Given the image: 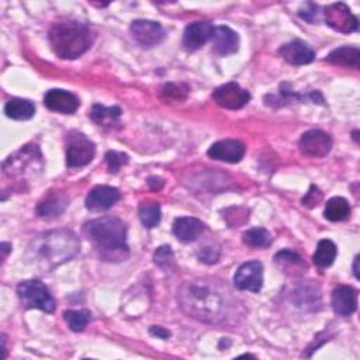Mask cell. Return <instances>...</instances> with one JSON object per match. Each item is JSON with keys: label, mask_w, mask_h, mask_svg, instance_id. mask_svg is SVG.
<instances>
[{"label": "cell", "mask_w": 360, "mask_h": 360, "mask_svg": "<svg viewBox=\"0 0 360 360\" xmlns=\"http://www.w3.org/2000/svg\"><path fill=\"white\" fill-rule=\"evenodd\" d=\"M337 254H338L337 245L329 239H322L318 242V246L315 249L313 261H314L315 266L324 269V267H328L334 263Z\"/></svg>", "instance_id": "cb8c5ba5"}, {"label": "cell", "mask_w": 360, "mask_h": 360, "mask_svg": "<svg viewBox=\"0 0 360 360\" xmlns=\"http://www.w3.org/2000/svg\"><path fill=\"white\" fill-rule=\"evenodd\" d=\"M0 246H2V248H0V249H2V258L5 259V258H6V255H8V252H9V251H12V245H10V243H6V242H3V243L0 245Z\"/></svg>", "instance_id": "74e56055"}, {"label": "cell", "mask_w": 360, "mask_h": 360, "mask_svg": "<svg viewBox=\"0 0 360 360\" xmlns=\"http://www.w3.org/2000/svg\"><path fill=\"white\" fill-rule=\"evenodd\" d=\"M64 318L73 332H82L91 321V313L86 310H68L64 313Z\"/></svg>", "instance_id": "83f0119b"}, {"label": "cell", "mask_w": 360, "mask_h": 360, "mask_svg": "<svg viewBox=\"0 0 360 360\" xmlns=\"http://www.w3.org/2000/svg\"><path fill=\"white\" fill-rule=\"evenodd\" d=\"M326 61L332 65L337 67H345V68H353L359 69L360 67V51L356 47H341L332 51Z\"/></svg>", "instance_id": "ffe728a7"}, {"label": "cell", "mask_w": 360, "mask_h": 360, "mask_svg": "<svg viewBox=\"0 0 360 360\" xmlns=\"http://www.w3.org/2000/svg\"><path fill=\"white\" fill-rule=\"evenodd\" d=\"M189 95V88L183 83H168V85H165L162 89V99L165 101H178L182 103L187 99Z\"/></svg>", "instance_id": "f1b7e54d"}, {"label": "cell", "mask_w": 360, "mask_h": 360, "mask_svg": "<svg viewBox=\"0 0 360 360\" xmlns=\"http://www.w3.org/2000/svg\"><path fill=\"white\" fill-rule=\"evenodd\" d=\"M332 309L339 317H349L357 309V293L350 286H339L332 291Z\"/></svg>", "instance_id": "e0dca14e"}, {"label": "cell", "mask_w": 360, "mask_h": 360, "mask_svg": "<svg viewBox=\"0 0 360 360\" xmlns=\"http://www.w3.org/2000/svg\"><path fill=\"white\" fill-rule=\"evenodd\" d=\"M324 217L332 223H338V221H345L350 217V206L346 199L344 197H332L326 202Z\"/></svg>", "instance_id": "7402d4cb"}, {"label": "cell", "mask_w": 360, "mask_h": 360, "mask_svg": "<svg viewBox=\"0 0 360 360\" xmlns=\"http://www.w3.org/2000/svg\"><path fill=\"white\" fill-rule=\"evenodd\" d=\"M215 27L210 21H195L186 27L182 45L186 51L193 52L206 45L214 34Z\"/></svg>", "instance_id": "7c38bea8"}, {"label": "cell", "mask_w": 360, "mask_h": 360, "mask_svg": "<svg viewBox=\"0 0 360 360\" xmlns=\"http://www.w3.org/2000/svg\"><path fill=\"white\" fill-rule=\"evenodd\" d=\"M180 302L190 317L211 322L221 317V309L224 304L217 293L199 285H186L180 293Z\"/></svg>", "instance_id": "3957f363"}, {"label": "cell", "mask_w": 360, "mask_h": 360, "mask_svg": "<svg viewBox=\"0 0 360 360\" xmlns=\"http://www.w3.org/2000/svg\"><path fill=\"white\" fill-rule=\"evenodd\" d=\"M120 116H121L120 107H104L101 104H95L91 112V117L100 125L107 121H116Z\"/></svg>", "instance_id": "4316f807"}, {"label": "cell", "mask_w": 360, "mask_h": 360, "mask_svg": "<svg viewBox=\"0 0 360 360\" xmlns=\"http://www.w3.org/2000/svg\"><path fill=\"white\" fill-rule=\"evenodd\" d=\"M274 262L278 265H291V266H301L302 262H301V258L298 254L293 252V251H289V249H285V251H280L279 254H276L274 256Z\"/></svg>", "instance_id": "1f68e13d"}, {"label": "cell", "mask_w": 360, "mask_h": 360, "mask_svg": "<svg viewBox=\"0 0 360 360\" xmlns=\"http://www.w3.org/2000/svg\"><path fill=\"white\" fill-rule=\"evenodd\" d=\"M332 145H334V141H332L331 135L321 130H310L304 132L298 141L301 154L309 158L326 156L331 152Z\"/></svg>", "instance_id": "ba28073f"}, {"label": "cell", "mask_w": 360, "mask_h": 360, "mask_svg": "<svg viewBox=\"0 0 360 360\" xmlns=\"http://www.w3.org/2000/svg\"><path fill=\"white\" fill-rule=\"evenodd\" d=\"M207 154L215 160L238 163L245 155V145L237 140H223L213 144Z\"/></svg>", "instance_id": "2e32d148"}, {"label": "cell", "mask_w": 360, "mask_h": 360, "mask_svg": "<svg viewBox=\"0 0 360 360\" xmlns=\"http://www.w3.org/2000/svg\"><path fill=\"white\" fill-rule=\"evenodd\" d=\"M95 40L91 27L79 21H62L52 25L49 44L61 60H76L88 52Z\"/></svg>", "instance_id": "7a4b0ae2"}, {"label": "cell", "mask_w": 360, "mask_h": 360, "mask_svg": "<svg viewBox=\"0 0 360 360\" xmlns=\"http://www.w3.org/2000/svg\"><path fill=\"white\" fill-rule=\"evenodd\" d=\"M154 262L162 270L172 269L175 266V255H173V251L171 249V246H168V245L159 246L155 251Z\"/></svg>", "instance_id": "f546056e"}, {"label": "cell", "mask_w": 360, "mask_h": 360, "mask_svg": "<svg viewBox=\"0 0 360 360\" xmlns=\"http://www.w3.org/2000/svg\"><path fill=\"white\" fill-rule=\"evenodd\" d=\"M17 296L25 309H36L44 313H53L57 301L40 280H25L17 286Z\"/></svg>", "instance_id": "5b68a950"}, {"label": "cell", "mask_w": 360, "mask_h": 360, "mask_svg": "<svg viewBox=\"0 0 360 360\" xmlns=\"http://www.w3.org/2000/svg\"><path fill=\"white\" fill-rule=\"evenodd\" d=\"M44 104L55 113L73 115L80 106V100L71 92L62 89H51L44 96Z\"/></svg>", "instance_id": "5bb4252c"}, {"label": "cell", "mask_w": 360, "mask_h": 360, "mask_svg": "<svg viewBox=\"0 0 360 360\" xmlns=\"http://www.w3.org/2000/svg\"><path fill=\"white\" fill-rule=\"evenodd\" d=\"M218 256H219L218 251H215V249L211 246H206L199 251V259L204 263H208V265L215 263L218 261Z\"/></svg>", "instance_id": "836d02e7"}, {"label": "cell", "mask_w": 360, "mask_h": 360, "mask_svg": "<svg viewBox=\"0 0 360 360\" xmlns=\"http://www.w3.org/2000/svg\"><path fill=\"white\" fill-rule=\"evenodd\" d=\"M324 19L332 30L342 34L355 33L359 29L357 17L352 13L349 6L341 2L326 6L324 10Z\"/></svg>", "instance_id": "52a82bcc"}, {"label": "cell", "mask_w": 360, "mask_h": 360, "mask_svg": "<svg viewBox=\"0 0 360 360\" xmlns=\"http://www.w3.org/2000/svg\"><path fill=\"white\" fill-rule=\"evenodd\" d=\"M321 200H322V193H321V190H320L317 186L313 184V186L310 187L309 193H307V196L302 199V204L306 206V207H309V208H313V207L318 206Z\"/></svg>", "instance_id": "d6a6232c"}, {"label": "cell", "mask_w": 360, "mask_h": 360, "mask_svg": "<svg viewBox=\"0 0 360 360\" xmlns=\"http://www.w3.org/2000/svg\"><path fill=\"white\" fill-rule=\"evenodd\" d=\"M279 53L286 62L296 67L311 64L315 60L314 49L307 43L301 40H294L287 44H283L279 48Z\"/></svg>", "instance_id": "4fadbf2b"}, {"label": "cell", "mask_w": 360, "mask_h": 360, "mask_svg": "<svg viewBox=\"0 0 360 360\" xmlns=\"http://www.w3.org/2000/svg\"><path fill=\"white\" fill-rule=\"evenodd\" d=\"M77 249L79 242L75 234L71 231H52L43 235L36 246V252L45 265L55 266L69 261Z\"/></svg>", "instance_id": "277c9868"}, {"label": "cell", "mask_w": 360, "mask_h": 360, "mask_svg": "<svg viewBox=\"0 0 360 360\" xmlns=\"http://www.w3.org/2000/svg\"><path fill=\"white\" fill-rule=\"evenodd\" d=\"M149 331H151L152 335H155V337H158V338H162V339H168V338L171 337V332L166 331V329L162 328V326H152Z\"/></svg>", "instance_id": "d590c367"}, {"label": "cell", "mask_w": 360, "mask_h": 360, "mask_svg": "<svg viewBox=\"0 0 360 360\" xmlns=\"http://www.w3.org/2000/svg\"><path fill=\"white\" fill-rule=\"evenodd\" d=\"M213 99L219 107H224L228 110H239L251 100V93L241 88L238 83L230 82L217 88L213 92Z\"/></svg>", "instance_id": "8fae6325"}, {"label": "cell", "mask_w": 360, "mask_h": 360, "mask_svg": "<svg viewBox=\"0 0 360 360\" xmlns=\"http://www.w3.org/2000/svg\"><path fill=\"white\" fill-rule=\"evenodd\" d=\"M243 243L251 246V248H266L270 245L272 242V237L270 232L265 228H252V230H248L243 237Z\"/></svg>", "instance_id": "484cf974"}, {"label": "cell", "mask_w": 360, "mask_h": 360, "mask_svg": "<svg viewBox=\"0 0 360 360\" xmlns=\"http://www.w3.org/2000/svg\"><path fill=\"white\" fill-rule=\"evenodd\" d=\"M120 191L112 186H96L89 191L86 207L91 211H106L120 200Z\"/></svg>", "instance_id": "9a60e30c"}, {"label": "cell", "mask_w": 360, "mask_h": 360, "mask_svg": "<svg viewBox=\"0 0 360 360\" xmlns=\"http://www.w3.org/2000/svg\"><path fill=\"white\" fill-rule=\"evenodd\" d=\"M5 113L12 120L25 121L34 117L36 115V106L33 101L27 99L13 97L5 106Z\"/></svg>", "instance_id": "44dd1931"}, {"label": "cell", "mask_w": 360, "mask_h": 360, "mask_svg": "<svg viewBox=\"0 0 360 360\" xmlns=\"http://www.w3.org/2000/svg\"><path fill=\"white\" fill-rule=\"evenodd\" d=\"M138 215L145 228H155L160 223V206L156 202H143L138 207Z\"/></svg>", "instance_id": "d4e9b609"}, {"label": "cell", "mask_w": 360, "mask_h": 360, "mask_svg": "<svg viewBox=\"0 0 360 360\" xmlns=\"http://www.w3.org/2000/svg\"><path fill=\"white\" fill-rule=\"evenodd\" d=\"M357 263H359V256L355 258V265H353V272H355V276L356 279H359V270H357Z\"/></svg>", "instance_id": "f35d334b"}, {"label": "cell", "mask_w": 360, "mask_h": 360, "mask_svg": "<svg viewBox=\"0 0 360 360\" xmlns=\"http://www.w3.org/2000/svg\"><path fill=\"white\" fill-rule=\"evenodd\" d=\"M204 231V224L193 217H180L173 223V234L182 242L196 241Z\"/></svg>", "instance_id": "d6986e66"}, {"label": "cell", "mask_w": 360, "mask_h": 360, "mask_svg": "<svg viewBox=\"0 0 360 360\" xmlns=\"http://www.w3.org/2000/svg\"><path fill=\"white\" fill-rule=\"evenodd\" d=\"M213 49L221 57H228L238 51L239 37L238 34L227 25H218L214 29L213 34Z\"/></svg>", "instance_id": "ac0fdd59"}, {"label": "cell", "mask_w": 360, "mask_h": 360, "mask_svg": "<svg viewBox=\"0 0 360 360\" xmlns=\"http://www.w3.org/2000/svg\"><path fill=\"white\" fill-rule=\"evenodd\" d=\"M130 30L134 40L144 48H152L159 45L166 36L160 23L144 19L132 21Z\"/></svg>", "instance_id": "30bf717a"}, {"label": "cell", "mask_w": 360, "mask_h": 360, "mask_svg": "<svg viewBox=\"0 0 360 360\" xmlns=\"http://www.w3.org/2000/svg\"><path fill=\"white\" fill-rule=\"evenodd\" d=\"M106 162L108 166V172L110 173H117L121 166L128 162V156L125 154L110 151L106 154Z\"/></svg>", "instance_id": "4dcf8cb0"}, {"label": "cell", "mask_w": 360, "mask_h": 360, "mask_svg": "<svg viewBox=\"0 0 360 360\" xmlns=\"http://www.w3.org/2000/svg\"><path fill=\"white\" fill-rule=\"evenodd\" d=\"M148 183H149L151 189H154V190H158V189H160V187H162V184H163L162 179H159V178H151V179L148 180Z\"/></svg>", "instance_id": "8d00e7d4"}, {"label": "cell", "mask_w": 360, "mask_h": 360, "mask_svg": "<svg viewBox=\"0 0 360 360\" xmlns=\"http://www.w3.org/2000/svg\"><path fill=\"white\" fill-rule=\"evenodd\" d=\"M307 8L310 10H307L306 8L300 10V17L307 20L310 23H315L317 21V10H318V6L317 5H313V3H307Z\"/></svg>", "instance_id": "e575fe53"}, {"label": "cell", "mask_w": 360, "mask_h": 360, "mask_svg": "<svg viewBox=\"0 0 360 360\" xmlns=\"http://www.w3.org/2000/svg\"><path fill=\"white\" fill-rule=\"evenodd\" d=\"M234 285L241 291L259 293L263 286V265L259 261L243 263L234 276Z\"/></svg>", "instance_id": "9c48e42d"}, {"label": "cell", "mask_w": 360, "mask_h": 360, "mask_svg": "<svg viewBox=\"0 0 360 360\" xmlns=\"http://www.w3.org/2000/svg\"><path fill=\"white\" fill-rule=\"evenodd\" d=\"M67 206L68 200L62 195H48L44 200L40 202L37 207V214L43 218L57 217L61 213H64Z\"/></svg>", "instance_id": "603a6c76"}, {"label": "cell", "mask_w": 360, "mask_h": 360, "mask_svg": "<svg viewBox=\"0 0 360 360\" xmlns=\"http://www.w3.org/2000/svg\"><path fill=\"white\" fill-rule=\"evenodd\" d=\"M96 155V145L79 131H71L67 136V166L82 168L89 165Z\"/></svg>", "instance_id": "8992f818"}, {"label": "cell", "mask_w": 360, "mask_h": 360, "mask_svg": "<svg viewBox=\"0 0 360 360\" xmlns=\"http://www.w3.org/2000/svg\"><path fill=\"white\" fill-rule=\"evenodd\" d=\"M86 238L106 262H121L128 256L127 226L117 217H101L89 221L83 228Z\"/></svg>", "instance_id": "6da1fadb"}]
</instances>
